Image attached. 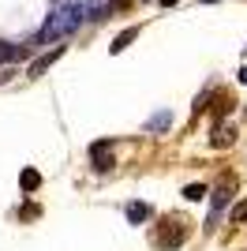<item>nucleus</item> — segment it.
Wrapping results in <instances>:
<instances>
[{"label": "nucleus", "instance_id": "1", "mask_svg": "<svg viewBox=\"0 0 247 251\" xmlns=\"http://www.w3.org/2000/svg\"><path fill=\"white\" fill-rule=\"evenodd\" d=\"M82 4H56V8L49 11V19H45V26H41L38 42H60V38H68V34L79 30L82 23Z\"/></svg>", "mask_w": 247, "mask_h": 251}, {"label": "nucleus", "instance_id": "2", "mask_svg": "<svg viewBox=\"0 0 247 251\" xmlns=\"http://www.w3.org/2000/svg\"><path fill=\"white\" fill-rule=\"evenodd\" d=\"M184 240H187V229H184V221H180V218H169L161 229H157V248H161V251L180 248Z\"/></svg>", "mask_w": 247, "mask_h": 251}, {"label": "nucleus", "instance_id": "3", "mask_svg": "<svg viewBox=\"0 0 247 251\" xmlns=\"http://www.w3.org/2000/svg\"><path fill=\"white\" fill-rule=\"evenodd\" d=\"M113 147H116L113 139H101V143H94V147H90V157H94V169H101V173H105V169L113 165Z\"/></svg>", "mask_w": 247, "mask_h": 251}, {"label": "nucleus", "instance_id": "4", "mask_svg": "<svg viewBox=\"0 0 247 251\" xmlns=\"http://www.w3.org/2000/svg\"><path fill=\"white\" fill-rule=\"evenodd\" d=\"M60 56H64V45H56V49H49V52H41L38 60L26 68V75H30V79H38V75H41V72H49V68L60 60Z\"/></svg>", "mask_w": 247, "mask_h": 251}, {"label": "nucleus", "instance_id": "5", "mask_svg": "<svg viewBox=\"0 0 247 251\" xmlns=\"http://www.w3.org/2000/svg\"><path fill=\"white\" fill-rule=\"evenodd\" d=\"M228 199H232V180H221V188H214L210 191V206L214 210H221V206H228Z\"/></svg>", "mask_w": 247, "mask_h": 251}, {"label": "nucleus", "instance_id": "6", "mask_svg": "<svg viewBox=\"0 0 247 251\" xmlns=\"http://www.w3.org/2000/svg\"><path fill=\"white\" fill-rule=\"evenodd\" d=\"M154 218V210H150V202H127V221L131 225H143V221Z\"/></svg>", "mask_w": 247, "mask_h": 251}, {"label": "nucleus", "instance_id": "7", "mask_svg": "<svg viewBox=\"0 0 247 251\" xmlns=\"http://www.w3.org/2000/svg\"><path fill=\"white\" fill-rule=\"evenodd\" d=\"M232 139H236V127L232 124H217V131H214V150H225V147H232Z\"/></svg>", "mask_w": 247, "mask_h": 251}, {"label": "nucleus", "instance_id": "8", "mask_svg": "<svg viewBox=\"0 0 247 251\" xmlns=\"http://www.w3.org/2000/svg\"><path fill=\"white\" fill-rule=\"evenodd\" d=\"M19 188L23 191H38L41 188V173H38V169H23V173H19Z\"/></svg>", "mask_w": 247, "mask_h": 251}, {"label": "nucleus", "instance_id": "9", "mask_svg": "<svg viewBox=\"0 0 247 251\" xmlns=\"http://www.w3.org/2000/svg\"><path fill=\"white\" fill-rule=\"evenodd\" d=\"M135 38H139V26H127V30H124L120 38H116V42L109 45V52H113V56H116V52H124V49H127V45L135 42Z\"/></svg>", "mask_w": 247, "mask_h": 251}, {"label": "nucleus", "instance_id": "10", "mask_svg": "<svg viewBox=\"0 0 247 251\" xmlns=\"http://www.w3.org/2000/svg\"><path fill=\"white\" fill-rule=\"evenodd\" d=\"M169 120H173V113H169V109H161V113H154L150 120H146V131H165V127H169Z\"/></svg>", "mask_w": 247, "mask_h": 251}, {"label": "nucleus", "instance_id": "11", "mask_svg": "<svg viewBox=\"0 0 247 251\" xmlns=\"http://www.w3.org/2000/svg\"><path fill=\"white\" fill-rule=\"evenodd\" d=\"M184 199H191V202L206 199V188H202V184H187V188H184Z\"/></svg>", "mask_w": 247, "mask_h": 251}, {"label": "nucleus", "instance_id": "12", "mask_svg": "<svg viewBox=\"0 0 247 251\" xmlns=\"http://www.w3.org/2000/svg\"><path fill=\"white\" fill-rule=\"evenodd\" d=\"M228 218H232V221H240V225H244V221H247V199H244V202H236V206L228 210Z\"/></svg>", "mask_w": 247, "mask_h": 251}, {"label": "nucleus", "instance_id": "13", "mask_svg": "<svg viewBox=\"0 0 247 251\" xmlns=\"http://www.w3.org/2000/svg\"><path fill=\"white\" fill-rule=\"evenodd\" d=\"M11 56H15V49H11L8 42H0V64H4V60H11Z\"/></svg>", "mask_w": 247, "mask_h": 251}, {"label": "nucleus", "instance_id": "14", "mask_svg": "<svg viewBox=\"0 0 247 251\" xmlns=\"http://www.w3.org/2000/svg\"><path fill=\"white\" fill-rule=\"evenodd\" d=\"M176 4H180V0H161V8H176Z\"/></svg>", "mask_w": 247, "mask_h": 251}, {"label": "nucleus", "instance_id": "15", "mask_svg": "<svg viewBox=\"0 0 247 251\" xmlns=\"http://www.w3.org/2000/svg\"><path fill=\"white\" fill-rule=\"evenodd\" d=\"M240 83H244V86H247V68H240Z\"/></svg>", "mask_w": 247, "mask_h": 251}, {"label": "nucleus", "instance_id": "16", "mask_svg": "<svg viewBox=\"0 0 247 251\" xmlns=\"http://www.w3.org/2000/svg\"><path fill=\"white\" fill-rule=\"evenodd\" d=\"M198 4H217V0H198Z\"/></svg>", "mask_w": 247, "mask_h": 251}, {"label": "nucleus", "instance_id": "17", "mask_svg": "<svg viewBox=\"0 0 247 251\" xmlns=\"http://www.w3.org/2000/svg\"><path fill=\"white\" fill-rule=\"evenodd\" d=\"M116 4H120V0H116Z\"/></svg>", "mask_w": 247, "mask_h": 251}]
</instances>
